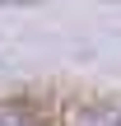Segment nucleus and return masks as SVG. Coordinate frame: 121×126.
Returning a JSON list of instances; mask_svg holds the SVG:
<instances>
[{
  "label": "nucleus",
  "mask_w": 121,
  "mask_h": 126,
  "mask_svg": "<svg viewBox=\"0 0 121 126\" xmlns=\"http://www.w3.org/2000/svg\"><path fill=\"white\" fill-rule=\"evenodd\" d=\"M75 126H121V103L117 98H93L75 112Z\"/></svg>",
  "instance_id": "obj_1"
},
{
  "label": "nucleus",
  "mask_w": 121,
  "mask_h": 126,
  "mask_svg": "<svg viewBox=\"0 0 121 126\" xmlns=\"http://www.w3.org/2000/svg\"><path fill=\"white\" fill-rule=\"evenodd\" d=\"M0 126H42V112L23 98H0Z\"/></svg>",
  "instance_id": "obj_2"
}]
</instances>
